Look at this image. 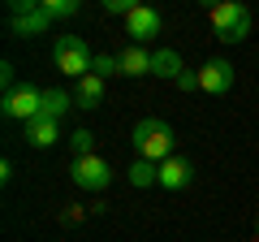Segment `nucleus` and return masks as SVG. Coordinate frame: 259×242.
<instances>
[{
	"label": "nucleus",
	"instance_id": "obj_1",
	"mask_svg": "<svg viewBox=\"0 0 259 242\" xmlns=\"http://www.w3.org/2000/svg\"><path fill=\"white\" fill-rule=\"evenodd\" d=\"M130 139H134L139 160H151V165H164V160L173 156V143H177L173 130H168V121H160V117H143V121H134Z\"/></svg>",
	"mask_w": 259,
	"mask_h": 242
},
{
	"label": "nucleus",
	"instance_id": "obj_2",
	"mask_svg": "<svg viewBox=\"0 0 259 242\" xmlns=\"http://www.w3.org/2000/svg\"><path fill=\"white\" fill-rule=\"evenodd\" d=\"M52 61H56V69H61V74H69V78H78V83H82V78L91 74V65H95V52L87 48L82 35H56Z\"/></svg>",
	"mask_w": 259,
	"mask_h": 242
},
{
	"label": "nucleus",
	"instance_id": "obj_3",
	"mask_svg": "<svg viewBox=\"0 0 259 242\" xmlns=\"http://www.w3.org/2000/svg\"><path fill=\"white\" fill-rule=\"evenodd\" d=\"M212 30L221 44H242V39L250 35V9L246 5H238V0H221V5H212Z\"/></svg>",
	"mask_w": 259,
	"mask_h": 242
},
{
	"label": "nucleus",
	"instance_id": "obj_4",
	"mask_svg": "<svg viewBox=\"0 0 259 242\" xmlns=\"http://www.w3.org/2000/svg\"><path fill=\"white\" fill-rule=\"evenodd\" d=\"M9 30L18 39H35V35H48L52 30V18L44 13L39 0H13L9 5Z\"/></svg>",
	"mask_w": 259,
	"mask_h": 242
},
{
	"label": "nucleus",
	"instance_id": "obj_5",
	"mask_svg": "<svg viewBox=\"0 0 259 242\" xmlns=\"http://www.w3.org/2000/svg\"><path fill=\"white\" fill-rule=\"evenodd\" d=\"M0 112H5L9 121H22V126H30V121L44 112V87H30V83H26V87H18L13 95H5V100H0Z\"/></svg>",
	"mask_w": 259,
	"mask_h": 242
},
{
	"label": "nucleus",
	"instance_id": "obj_6",
	"mask_svg": "<svg viewBox=\"0 0 259 242\" xmlns=\"http://www.w3.org/2000/svg\"><path fill=\"white\" fill-rule=\"evenodd\" d=\"M69 177H74L78 190H108L112 186V165L104 156H87L69 165Z\"/></svg>",
	"mask_w": 259,
	"mask_h": 242
},
{
	"label": "nucleus",
	"instance_id": "obj_7",
	"mask_svg": "<svg viewBox=\"0 0 259 242\" xmlns=\"http://www.w3.org/2000/svg\"><path fill=\"white\" fill-rule=\"evenodd\" d=\"M164 30V18H160V9H151V5H134L130 9V18H125V35L134 39V44H151V39Z\"/></svg>",
	"mask_w": 259,
	"mask_h": 242
},
{
	"label": "nucleus",
	"instance_id": "obj_8",
	"mask_svg": "<svg viewBox=\"0 0 259 242\" xmlns=\"http://www.w3.org/2000/svg\"><path fill=\"white\" fill-rule=\"evenodd\" d=\"M199 91H207V95H229L233 91V65L229 61H207L203 69H199Z\"/></svg>",
	"mask_w": 259,
	"mask_h": 242
},
{
	"label": "nucleus",
	"instance_id": "obj_9",
	"mask_svg": "<svg viewBox=\"0 0 259 242\" xmlns=\"http://www.w3.org/2000/svg\"><path fill=\"white\" fill-rule=\"evenodd\" d=\"M190 182H194V165L186 156H168L156 173V186H164V190H186Z\"/></svg>",
	"mask_w": 259,
	"mask_h": 242
},
{
	"label": "nucleus",
	"instance_id": "obj_10",
	"mask_svg": "<svg viewBox=\"0 0 259 242\" xmlns=\"http://www.w3.org/2000/svg\"><path fill=\"white\" fill-rule=\"evenodd\" d=\"M74 104H78L82 112H95V108L104 104V78H100V74H87L82 83L74 87Z\"/></svg>",
	"mask_w": 259,
	"mask_h": 242
},
{
	"label": "nucleus",
	"instance_id": "obj_11",
	"mask_svg": "<svg viewBox=\"0 0 259 242\" xmlns=\"http://www.w3.org/2000/svg\"><path fill=\"white\" fill-rule=\"evenodd\" d=\"M117 61H121V74H125V78L151 74V52H147V48H139V44H130L125 52H117Z\"/></svg>",
	"mask_w": 259,
	"mask_h": 242
},
{
	"label": "nucleus",
	"instance_id": "obj_12",
	"mask_svg": "<svg viewBox=\"0 0 259 242\" xmlns=\"http://www.w3.org/2000/svg\"><path fill=\"white\" fill-rule=\"evenodd\" d=\"M151 74H156V78H168V83H177V78L186 74V69H182V56H177L173 48L151 52Z\"/></svg>",
	"mask_w": 259,
	"mask_h": 242
},
{
	"label": "nucleus",
	"instance_id": "obj_13",
	"mask_svg": "<svg viewBox=\"0 0 259 242\" xmlns=\"http://www.w3.org/2000/svg\"><path fill=\"white\" fill-rule=\"evenodd\" d=\"M61 139V121H48V117H35L26 126V143L30 147H52V143Z\"/></svg>",
	"mask_w": 259,
	"mask_h": 242
},
{
	"label": "nucleus",
	"instance_id": "obj_14",
	"mask_svg": "<svg viewBox=\"0 0 259 242\" xmlns=\"http://www.w3.org/2000/svg\"><path fill=\"white\" fill-rule=\"evenodd\" d=\"M69 104H74V95H69V91H61V87H48V91H44V112H39V117L61 121L65 112H69Z\"/></svg>",
	"mask_w": 259,
	"mask_h": 242
},
{
	"label": "nucleus",
	"instance_id": "obj_15",
	"mask_svg": "<svg viewBox=\"0 0 259 242\" xmlns=\"http://www.w3.org/2000/svg\"><path fill=\"white\" fill-rule=\"evenodd\" d=\"M39 5H44V13L52 22H61V18H78V13H82V5H78V0H39Z\"/></svg>",
	"mask_w": 259,
	"mask_h": 242
},
{
	"label": "nucleus",
	"instance_id": "obj_16",
	"mask_svg": "<svg viewBox=\"0 0 259 242\" xmlns=\"http://www.w3.org/2000/svg\"><path fill=\"white\" fill-rule=\"evenodd\" d=\"M156 173H160V165H151V160H134L130 165V182L134 186H156Z\"/></svg>",
	"mask_w": 259,
	"mask_h": 242
},
{
	"label": "nucleus",
	"instance_id": "obj_17",
	"mask_svg": "<svg viewBox=\"0 0 259 242\" xmlns=\"http://www.w3.org/2000/svg\"><path fill=\"white\" fill-rule=\"evenodd\" d=\"M69 147H74V160L95 156V134L91 130H74V134H69Z\"/></svg>",
	"mask_w": 259,
	"mask_h": 242
},
{
	"label": "nucleus",
	"instance_id": "obj_18",
	"mask_svg": "<svg viewBox=\"0 0 259 242\" xmlns=\"http://www.w3.org/2000/svg\"><path fill=\"white\" fill-rule=\"evenodd\" d=\"M91 74H100V78H112V74H121V61L112 52H95V65H91Z\"/></svg>",
	"mask_w": 259,
	"mask_h": 242
},
{
	"label": "nucleus",
	"instance_id": "obj_19",
	"mask_svg": "<svg viewBox=\"0 0 259 242\" xmlns=\"http://www.w3.org/2000/svg\"><path fill=\"white\" fill-rule=\"evenodd\" d=\"M18 69H13V61H5V65H0V100H5V95H13L18 91Z\"/></svg>",
	"mask_w": 259,
	"mask_h": 242
},
{
	"label": "nucleus",
	"instance_id": "obj_20",
	"mask_svg": "<svg viewBox=\"0 0 259 242\" xmlns=\"http://www.w3.org/2000/svg\"><path fill=\"white\" fill-rule=\"evenodd\" d=\"M104 9H108V13H125V18H130L134 5H130V0H104Z\"/></svg>",
	"mask_w": 259,
	"mask_h": 242
},
{
	"label": "nucleus",
	"instance_id": "obj_21",
	"mask_svg": "<svg viewBox=\"0 0 259 242\" xmlns=\"http://www.w3.org/2000/svg\"><path fill=\"white\" fill-rule=\"evenodd\" d=\"M177 87H182V91H199V74H182Z\"/></svg>",
	"mask_w": 259,
	"mask_h": 242
},
{
	"label": "nucleus",
	"instance_id": "obj_22",
	"mask_svg": "<svg viewBox=\"0 0 259 242\" xmlns=\"http://www.w3.org/2000/svg\"><path fill=\"white\" fill-rule=\"evenodd\" d=\"M0 182H13V160H0Z\"/></svg>",
	"mask_w": 259,
	"mask_h": 242
},
{
	"label": "nucleus",
	"instance_id": "obj_23",
	"mask_svg": "<svg viewBox=\"0 0 259 242\" xmlns=\"http://www.w3.org/2000/svg\"><path fill=\"white\" fill-rule=\"evenodd\" d=\"M255 238H259V216H255Z\"/></svg>",
	"mask_w": 259,
	"mask_h": 242
},
{
	"label": "nucleus",
	"instance_id": "obj_24",
	"mask_svg": "<svg viewBox=\"0 0 259 242\" xmlns=\"http://www.w3.org/2000/svg\"><path fill=\"white\" fill-rule=\"evenodd\" d=\"M250 242H259V238H250Z\"/></svg>",
	"mask_w": 259,
	"mask_h": 242
}]
</instances>
